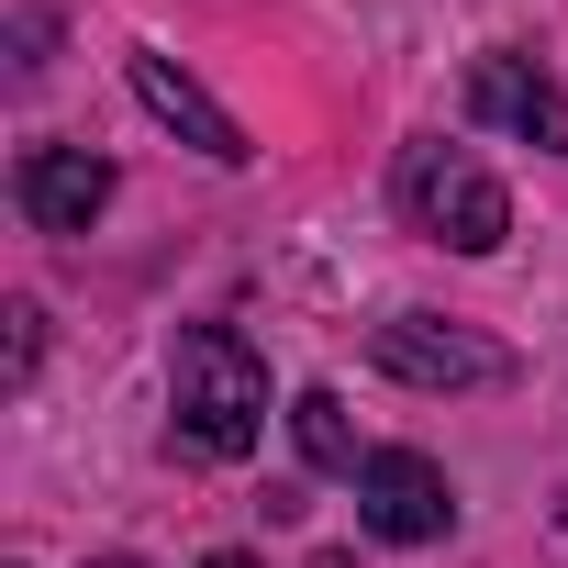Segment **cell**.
Here are the masks:
<instances>
[{
    "instance_id": "cell-1",
    "label": "cell",
    "mask_w": 568,
    "mask_h": 568,
    "mask_svg": "<svg viewBox=\"0 0 568 568\" xmlns=\"http://www.w3.org/2000/svg\"><path fill=\"white\" fill-rule=\"evenodd\" d=\"M168 402H179V435L201 457H245L267 435V368L245 357L234 324H179L168 346Z\"/></svg>"
},
{
    "instance_id": "cell-2",
    "label": "cell",
    "mask_w": 568,
    "mask_h": 568,
    "mask_svg": "<svg viewBox=\"0 0 568 568\" xmlns=\"http://www.w3.org/2000/svg\"><path fill=\"white\" fill-rule=\"evenodd\" d=\"M402 223H413L424 245L490 256V245L513 234V201H501V179H490L468 145H413V156H402Z\"/></svg>"
},
{
    "instance_id": "cell-3",
    "label": "cell",
    "mask_w": 568,
    "mask_h": 568,
    "mask_svg": "<svg viewBox=\"0 0 568 568\" xmlns=\"http://www.w3.org/2000/svg\"><path fill=\"white\" fill-rule=\"evenodd\" d=\"M368 357L402 379V390H501L513 379V346L479 335V324H446V313H390L368 335Z\"/></svg>"
},
{
    "instance_id": "cell-4",
    "label": "cell",
    "mask_w": 568,
    "mask_h": 568,
    "mask_svg": "<svg viewBox=\"0 0 568 568\" xmlns=\"http://www.w3.org/2000/svg\"><path fill=\"white\" fill-rule=\"evenodd\" d=\"M357 524H368L379 546H435V535L457 524V490H446L435 457H413V446H368V468H357Z\"/></svg>"
},
{
    "instance_id": "cell-5",
    "label": "cell",
    "mask_w": 568,
    "mask_h": 568,
    "mask_svg": "<svg viewBox=\"0 0 568 568\" xmlns=\"http://www.w3.org/2000/svg\"><path fill=\"white\" fill-rule=\"evenodd\" d=\"M12 201H23L34 234H90L112 212V156H90V145H23Z\"/></svg>"
},
{
    "instance_id": "cell-6",
    "label": "cell",
    "mask_w": 568,
    "mask_h": 568,
    "mask_svg": "<svg viewBox=\"0 0 568 568\" xmlns=\"http://www.w3.org/2000/svg\"><path fill=\"white\" fill-rule=\"evenodd\" d=\"M468 112L501 123V134H524L535 156H568V90H557L535 57H479V68H468Z\"/></svg>"
},
{
    "instance_id": "cell-7",
    "label": "cell",
    "mask_w": 568,
    "mask_h": 568,
    "mask_svg": "<svg viewBox=\"0 0 568 568\" xmlns=\"http://www.w3.org/2000/svg\"><path fill=\"white\" fill-rule=\"evenodd\" d=\"M134 101H145L179 145H201V156H223V168H234V156H256V145H245V123H234L190 68H168V57H134Z\"/></svg>"
},
{
    "instance_id": "cell-8",
    "label": "cell",
    "mask_w": 568,
    "mask_h": 568,
    "mask_svg": "<svg viewBox=\"0 0 568 568\" xmlns=\"http://www.w3.org/2000/svg\"><path fill=\"white\" fill-rule=\"evenodd\" d=\"M291 435H302V457H313V468H335V479H357V468H368V446H357V424H346V402H335V390H302V402H291Z\"/></svg>"
},
{
    "instance_id": "cell-9",
    "label": "cell",
    "mask_w": 568,
    "mask_h": 568,
    "mask_svg": "<svg viewBox=\"0 0 568 568\" xmlns=\"http://www.w3.org/2000/svg\"><path fill=\"white\" fill-rule=\"evenodd\" d=\"M34 346H45V313L12 302V379H34Z\"/></svg>"
},
{
    "instance_id": "cell-10",
    "label": "cell",
    "mask_w": 568,
    "mask_h": 568,
    "mask_svg": "<svg viewBox=\"0 0 568 568\" xmlns=\"http://www.w3.org/2000/svg\"><path fill=\"white\" fill-rule=\"evenodd\" d=\"M212 568H256V557H234V546H223V557H212Z\"/></svg>"
},
{
    "instance_id": "cell-11",
    "label": "cell",
    "mask_w": 568,
    "mask_h": 568,
    "mask_svg": "<svg viewBox=\"0 0 568 568\" xmlns=\"http://www.w3.org/2000/svg\"><path fill=\"white\" fill-rule=\"evenodd\" d=\"M90 568H145V557H90Z\"/></svg>"
}]
</instances>
